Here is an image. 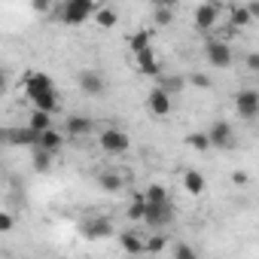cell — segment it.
<instances>
[{
	"label": "cell",
	"mask_w": 259,
	"mask_h": 259,
	"mask_svg": "<svg viewBox=\"0 0 259 259\" xmlns=\"http://www.w3.org/2000/svg\"><path fill=\"white\" fill-rule=\"evenodd\" d=\"M22 89L31 101L34 110H46V113H55L61 107V98H58V89H55V79L43 70H28L22 76Z\"/></svg>",
	"instance_id": "1"
},
{
	"label": "cell",
	"mask_w": 259,
	"mask_h": 259,
	"mask_svg": "<svg viewBox=\"0 0 259 259\" xmlns=\"http://www.w3.org/2000/svg\"><path fill=\"white\" fill-rule=\"evenodd\" d=\"M98 0H64V4L58 7V19L64 22V25H85V22H92L95 19V13H98Z\"/></svg>",
	"instance_id": "2"
},
{
	"label": "cell",
	"mask_w": 259,
	"mask_h": 259,
	"mask_svg": "<svg viewBox=\"0 0 259 259\" xmlns=\"http://www.w3.org/2000/svg\"><path fill=\"white\" fill-rule=\"evenodd\" d=\"M98 147L107 153V156H125L132 150V138L122 128H101L98 132Z\"/></svg>",
	"instance_id": "3"
},
{
	"label": "cell",
	"mask_w": 259,
	"mask_h": 259,
	"mask_svg": "<svg viewBox=\"0 0 259 259\" xmlns=\"http://www.w3.org/2000/svg\"><path fill=\"white\" fill-rule=\"evenodd\" d=\"M204 58H207V64H210V67L229 70V67H232V61H235V52H232V46H229L226 40L210 37V40L204 43Z\"/></svg>",
	"instance_id": "4"
},
{
	"label": "cell",
	"mask_w": 259,
	"mask_h": 259,
	"mask_svg": "<svg viewBox=\"0 0 259 259\" xmlns=\"http://www.w3.org/2000/svg\"><path fill=\"white\" fill-rule=\"evenodd\" d=\"M174 217H177V210H174V201H171V198H168V201H156V204L147 201V217H144V223H147L150 229H165V226L174 223Z\"/></svg>",
	"instance_id": "5"
},
{
	"label": "cell",
	"mask_w": 259,
	"mask_h": 259,
	"mask_svg": "<svg viewBox=\"0 0 259 259\" xmlns=\"http://www.w3.org/2000/svg\"><path fill=\"white\" fill-rule=\"evenodd\" d=\"M220 4H213V0H207V4H198L195 7V16H192V25H195V31H201V34H210L217 25H220Z\"/></svg>",
	"instance_id": "6"
},
{
	"label": "cell",
	"mask_w": 259,
	"mask_h": 259,
	"mask_svg": "<svg viewBox=\"0 0 259 259\" xmlns=\"http://www.w3.org/2000/svg\"><path fill=\"white\" fill-rule=\"evenodd\" d=\"M147 113H153L156 119H165V116H171L174 113V95L168 92V89H153L150 95H147Z\"/></svg>",
	"instance_id": "7"
},
{
	"label": "cell",
	"mask_w": 259,
	"mask_h": 259,
	"mask_svg": "<svg viewBox=\"0 0 259 259\" xmlns=\"http://www.w3.org/2000/svg\"><path fill=\"white\" fill-rule=\"evenodd\" d=\"M235 113L241 119H256L259 116V92L256 89H241L235 95Z\"/></svg>",
	"instance_id": "8"
},
{
	"label": "cell",
	"mask_w": 259,
	"mask_h": 259,
	"mask_svg": "<svg viewBox=\"0 0 259 259\" xmlns=\"http://www.w3.org/2000/svg\"><path fill=\"white\" fill-rule=\"evenodd\" d=\"M207 138H210V147H220V150H229L235 144V128L226 122V119H217L210 128H207Z\"/></svg>",
	"instance_id": "9"
},
{
	"label": "cell",
	"mask_w": 259,
	"mask_h": 259,
	"mask_svg": "<svg viewBox=\"0 0 259 259\" xmlns=\"http://www.w3.org/2000/svg\"><path fill=\"white\" fill-rule=\"evenodd\" d=\"M135 70L141 76H162V58L153 52V46L135 55Z\"/></svg>",
	"instance_id": "10"
},
{
	"label": "cell",
	"mask_w": 259,
	"mask_h": 259,
	"mask_svg": "<svg viewBox=\"0 0 259 259\" xmlns=\"http://www.w3.org/2000/svg\"><path fill=\"white\" fill-rule=\"evenodd\" d=\"M79 232H82V238H89V241H104V238L113 235V223H110L107 217H89Z\"/></svg>",
	"instance_id": "11"
},
{
	"label": "cell",
	"mask_w": 259,
	"mask_h": 259,
	"mask_svg": "<svg viewBox=\"0 0 259 259\" xmlns=\"http://www.w3.org/2000/svg\"><path fill=\"white\" fill-rule=\"evenodd\" d=\"M64 132H67V138H92L95 135V122L89 119V116H79V113H73V116H67L64 119Z\"/></svg>",
	"instance_id": "12"
},
{
	"label": "cell",
	"mask_w": 259,
	"mask_h": 259,
	"mask_svg": "<svg viewBox=\"0 0 259 259\" xmlns=\"http://www.w3.org/2000/svg\"><path fill=\"white\" fill-rule=\"evenodd\" d=\"M119 247L128 256H141V253H147V235H141L138 229H128L119 235Z\"/></svg>",
	"instance_id": "13"
},
{
	"label": "cell",
	"mask_w": 259,
	"mask_h": 259,
	"mask_svg": "<svg viewBox=\"0 0 259 259\" xmlns=\"http://www.w3.org/2000/svg\"><path fill=\"white\" fill-rule=\"evenodd\" d=\"M76 82H79L82 95H89V98H98V95H104V89H107V79H104V73H98V70H82Z\"/></svg>",
	"instance_id": "14"
},
{
	"label": "cell",
	"mask_w": 259,
	"mask_h": 259,
	"mask_svg": "<svg viewBox=\"0 0 259 259\" xmlns=\"http://www.w3.org/2000/svg\"><path fill=\"white\" fill-rule=\"evenodd\" d=\"M64 141H67V132H58V128L52 125V128H46V132L40 135L37 147H43V150H49V153H58V150L64 147Z\"/></svg>",
	"instance_id": "15"
},
{
	"label": "cell",
	"mask_w": 259,
	"mask_h": 259,
	"mask_svg": "<svg viewBox=\"0 0 259 259\" xmlns=\"http://www.w3.org/2000/svg\"><path fill=\"white\" fill-rule=\"evenodd\" d=\"M7 141H10V144H16V147H22V144H25V147H31V150H34V147H37V141H40V135L34 132L31 125H25V128H13V132H7Z\"/></svg>",
	"instance_id": "16"
},
{
	"label": "cell",
	"mask_w": 259,
	"mask_h": 259,
	"mask_svg": "<svg viewBox=\"0 0 259 259\" xmlns=\"http://www.w3.org/2000/svg\"><path fill=\"white\" fill-rule=\"evenodd\" d=\"M183 189H186L189 195H201V192L207 189L204 174H201V171H186V174H183Z\"/></svg>",
	"instance_id": "17"
},
{
	"label": "cell",
	"mask_w": 259,
	"mask_h": 259,
	"mask_svg": "<svg viewBox=\"0 0 259 259\" xmlns=\"http://www.w3.org/2000/svg\"><path fill=\"white\" fill-rule=\"evenodd\" d=\"M95 25H98L101 31H113V28L119 25L116 10H113V7H98V13H95Z\"/></svg>",
	"instance_id": "18"
},
{
	"label": "cell",
	"mask_w": 259,
	"mask_h": 259,
	"mask_svg": "<svg viewBox=\"0 0 259 259\" xmlns=\"http://www.w3.org/2000/svg\"><path fill=\"white\" fill-rule=\"evenodd\" d=\"M98 186H101L104 192H119V189L125 186V180H122L119 171H101V174H98Z\"/></svg>",
	"instance_id": "19"
},
{
	"label": "cell",
	"mask_w": 259,
	"mask_h": 259,
	"mask_svg": "<svg viewBox=\"0 0 259 259\" xmlns=\"http://www.w3.org/2000/svg\"><path fill=\"white\" fill-rule=\"evenodd\" d=\"M52 159H55V153H49V150H43V147H34V156H31V162H34V171L46 174V171L52 168Z\"/></svg>",
	"instance_id": "20"
},
{
	"label": "cell",
	"mask_w": 259,
	"mask_h": 259,
	"mask_svg": "<svg viewBox=\"0 0 259 259\" xmlns=\"http://www.w3.org/2000/svg\"><path fill=\"white\" fill-rule=\"evenodd\" d=\"M28 125L34 128L37 135H43L46 128H52V113H46V110H34V113H31V119H28Z\"/></svg>",
	"instance_id": "21"
},
{
	"label": "cell",
	"mask_w": 259,
	"mask_h": 259,
	"mask_svg": "<svg viewBox=\"0 0 259 259\" xmlns=\"http://www.w3.org/2000/svg\"><path fill=\"white\" fill-rule=\"evenodd\" d=\"M229 22H232V28H247V25L253 22V13H250V7H232V13H229Z\"/></svg>",
	"instance_id": "22"
},
{
	"label": "cell",
	"mask_w": 259,
	"mask_h": 259,
	"mask_svg": "<svg viewBox=\"0 0 259 259\" xmlns=\"http://www.w3.org/2000/svg\"><path fill=\"white\" fill-rule=\"evenodd\" d=\"M125 217L132 220V223H144V217H147V198H144V195H138V198H135L132 204H128Z\"/></svg>",
	"instance_id": "23"
},
{
	"label": "cell",
	"mask_w": 259,
	"mask_h": 259,
	"mask_svg": "<svg viewBox=\"0 0 259 259\" xmlns=\"http://www.w3.org/2000/svg\"><path fill=\"white\" fill-rule=\"evenodd\" d=\"M128 49H132V55L150 49V31H135L132 37H128Z\"/></svg>",
	"instance_id": "24"
},
{
	"label": "cell",
	"mask_w": 259,
	"mask_h": 259,
	"mask_svg": "<svg viewBox=\"0 0 259 259\" xmlns=\"http://www.w3.org/2000/svg\"><path fill=\"white\" fill-rule=\"evenodd\" d=\"M186 147H189V150H195V153L210 150V138H207V132H192V135L186 138Z\"/></svg>",
	"instance_id": "25"
},
{
	"label": "cell",
	"mask_w": 259,
	"mask_h": 259,
	"mask_svg": "<svg viewBox=\"0 0 259 259\" xmlns=\"http://www.w3.org/2000/svg\"><path fill=\"white\" fill-rule=\"evenodd\" d=\"M141 195H144L150 204H156V201H168V198H171V195H168V189H165L162 183H150V186H147Z\"/></svg>",
	"instance_id": "26"
},
{
	"label": "cell",
	"mask_w": 259,
	"mask_h": 259,
	"mask_svg": "<svg viewBox=\"0 0 259 259\" xmlns=\"http://www.w3.org/2000/svg\"><path fill=\"white\" fill-rule=\"evenodd\" d=\"M168 250V238L165 235H147V253L150 256H159Z\"/></svg>",
	"instance_id": "27"
},
{
	"label": "cell",
	"mask_w": 259,
	"mask_h": 259,
	"mask_svg": "<svg viewBox=\"0 0 259 259\" xmlns=\"http://www.w3.org/2000/svg\"><path fill=\"white\" fill-rule=\"evenodd\" d=\"M153 22H156L159 28H165V25H174V10H171V7H156V13H153Z\"/></svg>",
	"instance_id": "28"
},
{
	"label": "cell",
	"mask_w": 259,
	"mask_h": 259,
	"mask_svg": "<svg viewBox=\"0 0 259 259\" xmlns=\"http://www.w3.org/2000/svg\"><path fill=\"white\" fill-rule=\"evenodd\" d=\"M168 253H171V259H195V247H189V244H174V247H168Z\"/></svg>",
	"instance_id": "29"
},
{
	"label": "cell",
	"mask_w": 259,
	"mask_h": 259,
	"mask_svg": "<svg viewBox=\"0 0 259 259\" xmlns=\"http://www.w3.org/2000/svg\"><path fill=\"white\" fill-rule=\"evenodd\" d=\"M186 82H189V79H183V76H165V79H162V89H168L171 95H177V92H183Z\"/></svg>",
	"instance_id": "30"
},
{
	"label": "cell",
	"mask_w": 259,
	"mask_h": 259,
	"mask_svg": "<svg viewBox=\"0 0 259 259\" xmlns=\"http://www.w3.org/2000/svg\"><path fill=\"white\" fill-rule=\"evenodd\" d=\"M244 67L259 76V52H247V55H244Z\"/></svg>",
	"instance_id": "31"
},
{
	"label": "cell",
	"mask_w": 259,
	"mask_h": 259,
	"mask_svg": "<svg viewBox=\"0 0 259 259\" xmlns=\"http://www.w3.org/2000/svg\"><path fill=\"white\" fill-rule=\"evenodd\" d=\"M31 7L37 16H49L52 13V0H31Z\"/></svg>",
	"instance_id": "32"
},
{
	"label": "cell",
	"mask_w": 259,
	"mask_h": 259,
	"mask_svg": "<svg viewBox=\"0 0 259 259\" xmlns=\"http://www.w3.org/2000/svg\"><path fill=\"white\" fill-rule=\"evenodd\" d=\"M189 85H195V89H210V76H204V73H192V76H189Z\"/></svg>",
	"instance_id": "33"
},
{
	"label": "cell",
	"mask_w": 259,
	"mask_h": 259,
	"mask_svg": "<svg viewBox=\"0 0 259 259\" xmlns=\"http://www.w3.org/2000/svg\"><path fill=\"white\" fill-rule=\"evenodd\" d=\"M13 223H16V220H13V213H10V210L0 213V235H7V232L13 229Z\"/></svg>",
	"instance_id": "34"
},
{
	"label": "cell",
	"mask_w": 259,
	"mask_h": 259,
	"mask_svg": "<svg viewBox=\"0 0 259 259\" xmlns=\"http://www.w3.org/2000/svg\"><path fill=\"white\" fill-rule=\"evenodd\" d=\"M232 183H235V186H244V183H247V174H244V171H235V174H232Z\"/></svg>",
	"instance_id": "35"
},
{
	"label": "cell",
	"mask_w": 259,
	"mask_h": 259,
	"mask_svg": "<svg viewBox=\"0 0 259 259\" xmlns=\"http://www.w3.org/2000/svg\"><path fill=\"white\" fill-rule=\"evenodd\" d=\"M250 13H253V22H259V0H253V4H247Z\"/></svg>",
	"instance_id": "36"
},
{
	"label": "cell",
	"mask_w": 259,
	"mask_h": 259,
	"mask_svg": "<svg viewBox=\"0 0 259 259\" xmlns=\"http://www.w3.org/2000/svg\"><path fill=\"white\" fill-rule=\"evenodd\" d=\"M156 7H171V10H174V7H177V0H156Z\"/></svg>",
	"instance_id": "37"
}]
</instances>
